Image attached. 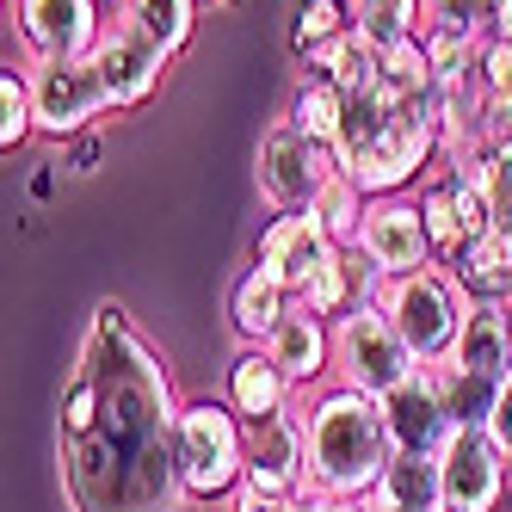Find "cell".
Returning a JSON list of instances; mask_svg holds the SVG:
<instances>
[{"label": "cell", "instance_id": "6da1fadb", "mask_svg": "<svg viewBox=\"0 0 512 512\" xmlns=\"http://www.w3.org/2000/svg\"><path fill=\"white\" fill-rule=\"evenodd\" d=\"M179 408L167 358L142 340L124 303H99L75 377L62 389V488L75 512H192L179 482Z\"/></svg>", "mask_w": 512, "mask_h": 512}, {"label": "cell", "instance_id": "7a4b0ae2", "mask_svg": "<svg viewBox=\"0 0 512 512\" xmlns=\"http://www.w3.org/2000/svg\"><path fill=\"white\" fill-rule=\"evenodd\" d=\"M334 155H340V173L364 198L408 192V179H420L432 167V155H445L426 38L389 50L377 87L346 93V124H340Z\"/></svg>", "mask_w": 512, "mask_h": 512}, {"label": "cell", "instance_id": "3957f363", "mask_svg": "<svg viewBox=\"0 0 512 512\" xmlns=\"http://www.w3.org/2000/svg\"><path fill=\"white\" fill-rule=\"evenodd\" d=\"M303 426H309V488L334 500H371L395 457L383 401L334 383L327 395H315V408H303Z\"/></svg>", "mask_w": 512, "mask_h": 512}, {"label": "cell", "instance_id": "277c9868", "mask_svg": "<svg viewBox=\"0 0 512 512\" xmlns=\"http://www.w3.org/2000/svg\"><path fill=\"white\" fill-rule=\"evenodd\" d=\"M389 327L401 340H408V352L426 364V371H445V364L457 358V340H463V321H469V290L457 284L451 266H420L408 278H389L383 284V303Z\"/></svg>", "mask_w": 512, "mask_h": 512}, {"label": "cell", "instance_id": "5b68a950", "mask_svg": "<svg viewBox=\"0 0 512 512\" xmlns=\"http://www.w3.org/2000/svg\"><path fill=\"white\" fill-rule=\"evenodd\" d=\"M179 482L192 506L235 500L247 482V420L216 395H198L179 408Z\"/></svg>", "mask_w": 512, "mask_h": 512}, {"label": "cell", "instance_id": "8992f818", "mask_svg": "<svg viewBox=\"0 0 512 512\" xmlns=\"http://www.w3.org/2000/svg\"><path fill=\"white\" fill-rule=\"evenodd\" d=\"M420 371H426V364L408 352V340L389 327L383 309H358V315H346L334 327V383L340 389H358V395L383 401V395H395L401 383L420 377Z\"/></svg>", "mask_w": 512, "mask_h": 512}, {"label": "cell", "instance_id": "52a82bcc", "mask_svg": "<svg viewBox=\"0 0 512 512\" xmlns=\"http://www.w3.org/2000/svg\"><path fill=\"white\" fill-rule=\"evenodd\" d=\"M340 173V155L327 142L303 136L290 118H278L266 136H260V155H253V179H260V198L272 210H309L315 192Z\"/></svg>", "mask_w": 512, "mask_h": 512}, {"label": "cell", "instance_id": "ba28073f", "mask_svg": "<svg viewBox=\"0 0 512 512\" xmlns=\"http://www.w3.org/2000/svg\"><path fill=\"white\" fill-rule=\"evenodd\" d=\"M340 241L321 229V216L315 210H278L272 223L260 229V247H253V266H266L290 297H309V290L340 266Z\"/></svg>", "mask_w": 512, "mask_h": 512}, {"label": "cell", "instance_id": "9c48e42d", "mask_svg": "<svg viewBox=\"0 0 512 512\" xmlns=\"http://www.w3.org/2000/svg\"><path fill=\"white\" fill-rule=\"evenodd\" d=\"M31 112H38V136H56V142L87 136L105 112H112L93 56H81V62H31Z\"/></svg>", "mask_w": 512, "mask_h": 512}, {"label": "cell", "instance_id": "30bf717a", "mask_svg": "<svg viewBox=\"0 0 512 512\" xmlns=\"http://www.w3.org/2000/svg\"><path fill=\"white\" fill-rule=\"evenodd\" d=\"M358 253L383 278H408L420 266H438L432 235H426V216H420V198H401V192L395 198H371L364 229H358Z\"/></svg>", "mask_w": 512, "mask_h": 512}, {"label": "cell", "instance_id": "8fae6325", "mask_svg": "<svg viewBox=\"0 0 512 512\" xmlns=\"http://www.w3.org/2000/svg\"><path fill=\"white\" fill-rule=\"evenodd\" d=\"M253 494L272 500H303L309 494V426L303 414H278L247 426V482Z\"/></svg>", "mask_w": 512, "mask_h": 512}, {"label": "cell", "instance_id": "7c38bea8", "mask_svg": "<svg viewBox=\"0 0 512 512\" xmlns=\"http://www.w3.org/2000/svg\"><path fill=\"white\" fill-rule=\"evenodd\" d=\"M438 475H445V512H494L506 500L512 463L494 432H451V445L438 451Z\"/></svg>", "mask_w": 512, "mask_h": 512}, {"label": "cell", "instance_id": "4fadbf2b", "mask_svg": "<svg viewBox=\"0 0 512 512\" xmlns=\"http://www.w3.org/2000/svg\"><path fill=\"white\" fill-rule=\"evenodd\" d=\"M19 38L31 62H81L99 50V0H19Z\"/></svg>", "mask_w": 512, "mask_h": 512}, {"label": "cell", "instance_id": "5bb4252c", "mask_svg": "<svg viewBox=\"0 0 512 512\" xmlns=\"http://www.w3.org/2000/svg\"><path fill=\"white\" fill-rule=\"evenodd\" d=\"M167 62L173 56L142 38L130 19H112V25H105V38H99V50H93V68H99V81H105L112 112H130V105L149 99L161 87V75H167Z\"/></svg>", "mask_w": 512, "mask_h": 512}, {"label": "cell", "instance_id": "9a60e30c", "mask_svg": "<svg viewBox=\"0 0 512 512\" xmlns=\"http://www.w3.org/2000/svg\"><path fill=\"white\" fill-rule=\"evenodd\" d=\"M383 426L395 438V451L408 457H438L451 445V414H445V395H438V371L408 377L395 395H383Z\"/></svg>", "mask_w": 512, "mask_h": 512}, {"label": "cell", "instance_id": "2e32d148", "mask_svg": "<svg viewBox=\"0 0 512 512\" xmlns=\"http://www.w3.org/2000/svg\"><path fill=\"white\" fill-rule=\"evenodd\" d=\"M290 377L278 371V358L266 346H241L235 364H229V383H223V401L247 420V426H260V420H278L290 414Z\"/></svg>", "mask_w": 512, "mask_h": 512}, {"label": "cell", "instance_id": "e0dca14e", "mask_svg": "<svg viewBox=\"0 0 512 512\" xmlns=\"http://www.w3.org/2000/svg\"><path fill=\"white\" fill-rule=\"evenodd\" d=\"M266 352L278 358V371L290 377V389H309V383H321L327 371H334V321H321V315H309L297 303L284 315V327L266 340Z\"/></svg>", "mask_w": 512, "mask_h": 512}, {"label": "cell", "instance_id": "ac0fdd59", "mask_svg": "<svg viewBox=\"0 0 512 512\" xmlns=\"http://www.w3.org/2000/svg\"><path fill=\"white\" fill-rule=\"evenodd\" d=\"M290 309H297V297H290V290L266 266H247L241 284H235V297H229V327H235L241 346H266L278 327H284Z\"/></svg>", "mask_w": 512, "mask_h": 512}, {"label": "cell", "instance_id": "d6986e66", "mask_svg": "<svg viewBox=\"0 0 512 512\" xmlns=\"http://www.w3.org/2000/svg\"><path fill=\"white\" fill-rule=\"evenodd\" d=\"M451 364H463L475 377H494V383H512V303H475Z\"/></svg>", "mask_w": 512, "mask_h": 512}, {"label": "cell", "instance_id": "ffe728a7", "mask_svg": "<svg viewBox=\"0 0 512 512\" xmlns=\"http://www.w3.org/2000/svg\"><path fill=\"white\" fill-rule=\"evenodd\" d=\"M451 272L469 290V303H512V241L506 235H475L451 260Z\"/></svg>", "mask_w": 512, "mask_h": 512}, {"label": "cell", "instance_id": "44dd1931", "mask_svg": "<svg viewBox=\"0 0 512 512\" xmlns=\"http://www.w3.org/2000/svg\"><path fill=\"white\" fill-rule=\"evenodd\" d=\"M352 31L377 56L426 38V0H352Z\"/></svg>", "mask_w": 512, "mask_h": 512}, {"label": "cell", "instance_id": "7402d4cb", "mask_svg": "<svg viewBox=\"0 0 512 512\" xmlns=\"http://www.w3.org/2000/svg\"><path fill=\"white\" fill-rule=\"evenodd\" d=\"M377 500L408 506V512H445V475H438V457L395 451L389 469H383V482H377Z\"/></svg>", "mask_w": 512, "mask_h": 512}, {"label": "cell", "instance_id": "603a6c76", "mask_svg": "<svg viewBox=\"0 0 512 512\" xmlns=\"http://www.w3.org/2000/svg\"><path fill=\"white\" fill-rule=\"evenodd\" d=\"M303 75H321V81H334L340 93H364V87H377L383 75V56L358 38V31H346V38L334 44H321L315 56H303Z\"/></svg>", "mask_w": 512, "mask_h": 512}, {"label": "cell", "instance_id": "cb8c5ba5", "mask_svg": "<svg viewBox=\"0 0 512 512\" xmlns=\"http://www.w3.org/2000/svg\"><path fill=\"white\" fill-rule=\"evenodd\" d=\"M438 395H445V414H451L457 432H488L506 383L475 377V371H463V364H445V371H438Z\"/></svg>", "mask_w": 512, "mask_h": 512}, {"label": "cell", "instance_id": "d4e9b609", "mask_svg": "<svg viewBox=\"0 0 512 512\" xmlns=\"http://www.w3.org/2000/svg\"><path fill=\"white\" fill-rule=\"evenodd\" d=\"M149 44H161L167 56H179L192 44V31H198V0H124V13Z\"/></svg>", "mask_w": 512, "mask_h": 512}, {"label": "cell", "instance_id": "484cf974", "mask_svg": "<svg viewBox=\"0 0 512 512\" xmlns=\"http://www.w3.org/2000/svg\"><path fill=\"white\" fill-rule=\"evenodd\" d=\"M284 118L297 124L303 136H315V142H327V149H334V142H340V124H346V93H340L334 81H321V75H303L297 93H290V112H284Z\"/></svg>", "mask_w": 512, "mask_h": 512}, {"label": "cell", "instance_id": "4316f807", "mask_svg": "<svg viewBox=\"0 0 512 512\" xmlns=\"http://www.w3.org/2000/svg\"><path fill=\"white\" fill-rule=\"evenodd\" d=\"M309 210L321 216V229L334 235L346 253H358V229H364V210H371V198H364V192L352 186L346 173H334V179H327V186L315 192V204H309Z\"/></svg>", "mask_w": 512, "mask_h": 512}, {"label": "cell", "instance_id": "83f0119b", "mask_svg": "<svg viewBox=\"0 0 512 512\" xmlns=\"http://www.w3.org/2000/svg\"><path fill=\"white\" fill-rule=\"evenodd\" d=\"M352 31V0H297V25H290V50L315 56L321 44H334Z\"/></svg>", "mask_w": 512, "mask_h": 512}, {"label": "cell", "instance_id": "f1b7e54d", "mask_svg": "<svg viewBox=\"0 0 512 512\" xmlns=\"http://www.w3.org/2000/svg\"><path fill=\"white\" fill-rule=\"evenodd\" d=\"M426 31L482 50L494 31V0H426Z\"/></svg>", "mask_w": 512, "mask_h": 512}, {"label": "cell", "instance_id": "f546056e", "mask_svg": "<svg viewBox=\"0 0 512 512\" xmlns=\"http://www.w3.org/2000/svg\"><path fill=\"white\" fill-rule=\"evenodd\" d=\"M457 161L475 167V179H482V192H488V210H494V235L512 241V155L469 149V155H457Z\"/></svg>", "mask_w": 512, "mask_h": 512}, {"label": "cell", "instance_id": "4dcf8cb0", "mask_svg": "<svg viewBox=\"0 0 512 512\" xmlns=\"http://www.w3.org/2000/svg\"><path fill=\"white\" fill-rule=\"evenodd\" d=\"M25 136H38V112H31V75L7 68L0 75V149H19Z\"/></svg>", "mask_w": 512, "mask_h": 512}, {"label": "cell", "instance_id": "1f68e13d", "mask_svg": "<svg viewBox=\"0 0 512 512\" xmlns=\"http://www.w3.org/2000/svg\"><path fill=\"white\" fill-rule=\"evenodd\" d=\"M475 81H482V99H512V38H488L482 56H475Z\"/></svg>", "mask_w": 512, "mask_h": 512}, {"label": "cell", "instance_id": "d6a6232c", "mask_svg": "<svg viewBox=\"0 0 512 512\" xmlns=\"http://www.w3.org/2000/svg\"><path fill=\"white\" fill-rule=\"evenodd\" d=\"M475 149L512 155V99H482V112H475Z\"/></svg>", "mask_w": 512, "mask_h": 512}, {"label": "cell", "instance_id": "836d02e7", "mask_svg": "<svg viewBox=\"0 0 512 512\" xmlns=\"http://www.w3.org/2000/svg\"><path fill=\"white\" fill-rule=\"evenodd\" d=\"M488 432H494V445H500V451H506V463H512V383H506V395H500V408H494Z\"/></svg>", "mask_w": 512, "mask_h": 512}, {"label": "cell", "instance_id": "e575fe53", "mask_svg": "<svg viewBox=\"0 0 512 512\" xmlns=\"http://www.w3.org/2000/svg\"><path fill=\"white\" fill-rule=\"evenodd\" d=\"M297 512H371V500H334V494H315V488H309V494L297 500Z\"/></svg>", "mask_w": 512, "mask_h": 512}, {"label": "cell", "instance_id": "d590c367", "mask_svg": "<svg viewBox=\"0 0 512 512\" xmlns=\"http://www.w3.org/2000/svg\"><path fill=\"white\" fill-rule=\"evenodd\" d=\"M99 167V136H75V149H68V173H93Z\"/></svg>", "mask_w": 512, "mask_h": 512}, {"label": "cell", "instance_id": "8d00e7d4", "mask_svg": "<svg viewBox=\"0 0 512 512\" xmlns=\"http://www.w3.org/2000/svg\"><path fill=\"white\" fill-rule=\"evenodd\" d=\"M235 512H297V500H272V494L241 488V494H235Z\"/></svg>", "mask_w": 512, "mask_h": 512}, {"label": "cell", "instance_id": "74e56055", "mask_svg": "<svg viewBox=\"0 0 512 512\" xmlns=\"http://www.w3.org/2000/svg\"><path fill=\"white\" fill-rule=\"evenodd\" d=\"M371 512H408V506H389V500H377V494H371Z\"/></svg>", "mask_w": 512, "mask_h": 512}]
</instances>
